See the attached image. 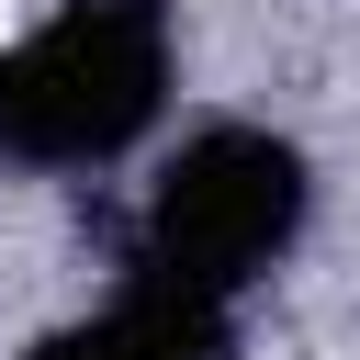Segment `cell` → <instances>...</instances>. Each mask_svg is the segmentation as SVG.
<instances>
[{"mask_svg":"<svg viewBox=\"0 0 360 360\" xmlns=\"http://www.w3.org/2000/svg\"><path fill=\"white\" fill-rule=\"evenodd\" d=\"M169 101V0H68L0 45V169H101Z\"/></svg>","mask_w":360,"mask_h":360,"instance_id":"cell-1","label":"cell"},{"mask_svg":"<svg viewBox=\"0 0 360 360\" xmlns=\"http://www.w3.org/2000/svg\"><path fill=\"white\" fill-rule=\"evenodd\" d=\"M225 304L214 292H180V281H135V292H112L101 315H79V326H56L34 360H225Z\"/></svg>","mask_w":360,"mask_h":360,"instance_id":"cell-3","label":"cell"},{"mask_svg":"<svg viewBox=\"0 0 360 360\" xmlns=\"http://www.w3.org/2000/svg\"><path fill=\"white\" fill-rule=\"evenodd\" d=\"M304 225V158L259 124H202L158 191H146V225H135V281H180V292H214L236 304Z\"/></svg>","mask_w":360,"mask_h":360,"instance_id":"cell-2","label":"cell"}]
</instances>
